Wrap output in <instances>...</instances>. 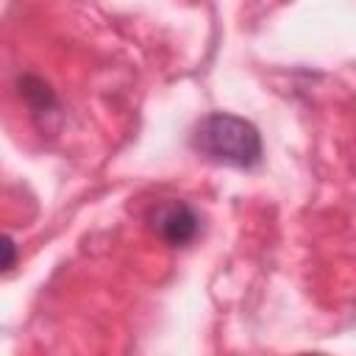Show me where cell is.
Returning <instances> with one entry per match:
<instances>
[{
    "label": "cell",
    "instance_id": "cell-1",
    "mask_svg": "<svg viewBox=\"0 0 356 356\" xmlns=\"http://www.w3.org/2000/svg\"><path fill=\"white\" fill-rule=\"evenodd\" d=\"M192 147L200 156L231 167H256L261 161V136L256 125L225 111H214L195 125Z\"/></svg>",
    "mask_w": 356,
    "mask_h": 356
},
{
    "label": "cell",
    "instance_id": "cell-2",
    "mask_svg": "<svg viewBox=\"0 0 356 356\" xmlns=\"http://www.w3.org/2000/svg\"><path fill=\"white\" fill-rule=\"evenodd\" d=\"M150 225H153V231L159 234V239H164V242L172 245V248H184V245H189V242L197 236L200 220H197V214H195L186 203H181V200H167V203H161V206L153 209Z\"/></svg>",
    "mask_w": 356,
    "mask_h": 356
},
{
    "label": "cell",
    "instance_id": "cell-3",
    "mask_svg": "<svg viewBox=\"0 0 356 356\" xmlns=\"http://www.w3.org/2000/svg\"><path fill=\"white\" fill-rule=\"evenodd\" d=\"M17 264V245L6 234H0V273L11 270Z\"/></svg>",
    "mask_w": 356,
    "mask_h": 356
}]
</instances>
